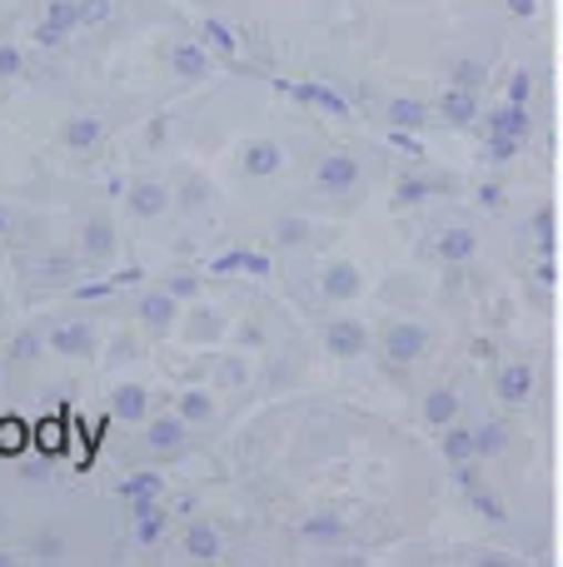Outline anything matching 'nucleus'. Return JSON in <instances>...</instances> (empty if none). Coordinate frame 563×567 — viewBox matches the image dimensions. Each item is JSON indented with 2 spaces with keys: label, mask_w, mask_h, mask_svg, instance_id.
I'll list each match as a JSON object with an SVG mask.
<instances>
[{
  "label": "nucleus",
  "mask_w": 563,
  "mask_h": 567,
  "mask_svg": "<svg viewBox=\"0 0 563 567\" xmlns=\"http://www.w3.org/2000/svg\"><path fill=\"white\" fill-rule=\"evenodd\" d=\"M85 245H90V255H105V249H110V225H105V219H95V225H90Z\"/></svg>",
  "instance_id": "nucleus-15"
},
{
  "label": "nucleus",
  "mask_w": 563,
  "mask_h": 567,
  "mask_svg": "<svg viewBox=\"0 0 563 567\" xmlns=\"http://www.w3.org/2000/svg\"><path fill=\"white\" fill-rule=\"evenodd\" d=\"M419 349H424V329L419 323L389 329V359H419Z\"/></svg>",
  "instance_id": "nucleus-1"
},
{
  "label": "nucleus",
  "mask_w": 563,
  "mask_h": 567,
  "mask_svg": "<svg viewBox=\"0 0 563 567\" xmlns=\"http://www.w3.org/2000/svg\"><path fill=\"white\" fill-rule=\"evenodd\" d=\"M175 65H180V75H199V50H180Z\"/></svg>",
  "instance_id": "nucleus-20"
},
{
  "label": "nucleus",
  "mask_w": 563,
  "mask_h": 567,
  "mask_svg": "<svg viewBox=\"0 0 563 567\" xmlns=\"http://www.w3.org/2000/svg\"><path fill=\"white\" fill-rule=\"evenodd\" d=\"M245 165L255 169V175H269V169H279V150H275V145H255V150L245 155Z\"/></svg>",
  "instance_id": "nucleus-6"
},
{
  "label": "nucleus",
  "mask_w": 563,
  "mask_h": 567,
  "mask_svg": "<svg viewBox=\"0 0 563 567\" xmlns=\"http://www.w3.org/2000/svg\"><path fill=\"white\" fill-rule=\"evenodd\" d=\"M469 249H474V239H469V235H449V239H444V255H449V259H464Z\"/></svg>",
  "instance_id": "nucleus-19"
},
{
  "label": "nucleus",
  "mask_w": 563,
  "mask_h": 567,
  "mask_svg": "<svg viewBox=\"0 0 563 567\" xmlns=\"http://www.w3.org/2000/svg\"><path fill=\"white\" fill-rule=\"evenodd\" d=\"M0 229H6V209H0Z\"/></svg>",
  "instance_id": "nucleus-24"
},
{
  "label": "nucleus",
  "mask_w": 563,
  "mask_h": 567,
  "mask_svg": "<svg viewBox=\"0 0 563 567\" xmlns=\"http://www.w3.org/2000/svg\"><path fill=\"white\" fill-rule=\"evenodd\" d=\"M180 433H185V429H180L175 419H160V423H150V443H155V449H175V443H180Z\"/></svg>",
  "instance_id": "nucleus-8"
},
{
  "label": "nucleus",
  "mask_w": 563,
  "mask_h": 567,
  "mask_svg": "<svg viewBox=\"0 0 563 567\" xmlns=\"http://www.w3.org/2000/svg\"><path fill=\"white\" fill-rule=\"evenodd\" d=\"M215 553H219V543H215V533H209V528L190 533V558H215Z\"/></svg>",
  "instance_id": "nucleus-11"
},
{
  "label": "nucleus",
  "mask_w": 563,
  "mask_h": 567,
  "mask_svg": "<svg viewBox=\"0 0 563 567\" xmlns=\"http://www.w3.org/2000/svg\"><path fill=\"white\" fill-rule=\"evenodd\" d=\"M16 70H20V55L16 50H0V75H16Z\"/></svg>",
  "instance_id": "nucleus-23"
},
{
  "label": "nucleus",
  "mask_w": 563,
  "mask_h": 567,
  "mask_svg": "<svg viewBox=\"0 0 563 567\" xmlns=\"http://www.w3.org/2000/svg\"><path fill=\"white\" fill-rule=\"evenodd\" d=\"M424 179H409V185H399V199H424Z\"/></svg>",
  "instance_id": "nucleus-22"
},
{
  "label": "nucleus",
  "mask_w": 563,
  "mask_h": 567,
  "mask_svg": "<svg viewBox=\"0 0 563 567\" xmlns=\"http://www.w3.org/2000/svg\"><path fill=\"white\" fill-rule=\"evenodd\" d=\"M65 140H70V145H95V140H100V120H75V125H65Z\"/></svg>",
  "instance_id": "nucleus-9"
},
{
  "label": "nucleus",
  "mask_w": 563,
  "mask_h": 567,
  "mask_svg": "<svg viewBox=\"0 0 563 567\" xmlns=\"http://www.w3.org/2000/svg\"><path fill=\"white\" fill-rule=\"evenodd\" d=\"M170 313H175V303H170L165 293H150V299H145V319H150V323H165Z\"/></svg>",
  "instance_id": "nucleus-14"
},
{
  "label": "nucleus",
  "mask_w": 563,
  "mask_h": 567,
  "mask_svg": "<svg viewBox=\"0 0 563 567\" xmlns=\"http://www.w3.org/2000/svg\"><path fill=\"white\" fill-rule=\"evenodd\" d=\"M325 339H329V349L335 353H359L365 349V329H359V323H329Z\"/></svg>",
  "instance_id": "nucleus-2"
},
{
  "label": "nucleus",
  "mask_w": 563,
  "mask_h": 567,
  "mask_svg": "<svg viewBox=\"0 0 563 567\" xmlns=\"http://www.w3.org/2000/svg\"><path fill=\"white\" fill-rule=\"evenodd\" d=\"M444 453H449V458H469V453H474V439H469V433H449Z\"/></svg>",
  "instance_id": "nucleus-16"
},
{
  "label": "nucleus",
  "mask_w": 563,
  "mask_h": 567,
  "mask_svg": "<svg viewBox=\"0 0 563 567\" xmlns=\"http://www.w3.org/2000/svg\"><path fill=\"white\" fill-rule=\"evenodd\" d=\"M389 115H395V125H419V120H424V105H414V100H395Z\"/></svg>",
  "instance_id": "nucleus-12"
},
{
  "label": "nucleus",
  "mask_w": 563,
  "mask_h": 567,
  "mask_svg": "<svg viewBox=\"0 0 563 567\" xmlns=\"http://www.w3.org/2000/svg\"><path fill=\"white\" fill-rule=\"evenodd\" d=\"M115 409L125 413V419H140V409H145V399H140V389H125V393H120V399H115Z\"/></svg>",
  "instance_id": "nucleus-17"
},
{
  "label": "nucleus",
  "mask_w": 563,
  "mask_h": 567,
  "mask_svg": "<svg viewBox=\"0 0 563 567\" xmlns=\"http://www.w3.org/2000/svg\"><path fill=\"white\" fill-rule=\"evenodd\" d=\"M355 159H345V155H335V159H325V165H319V179H325L329 189H349L355 185Z\"/></svg>",
  "instance_id": "nucleus-3"
},
{
  "label": "nucleus",
  "mask_w": 563,
  "mask_h": 567,
  "mask_svg": "<svg viewBox=\"0 0 563 567\" xmlns=\"http://www.w3.org/2000/svg\"><path fill=\"white\" fill-rule=\"evenodd\" d=\"M185 413H190V419H199V413H209V399H205V393H190V399H185Z\"/></svg>",
  "instance_id": "nucleus-21"
},
{
  "label": "nucleus",
  "mask_w": 563,
  "mask_h": 567,
  "mask_svg": "<svg viewBox=\"0 0 563 567\" xmlns=\"http://www.w3.org/2000/svg\"><path fill=\"white\" fill-rule=\"evenodd\" d=\"M529 383H534V379H529V369H509L504 379H499V389H504V399H509V403H519V399L529 393Z\"/></svg>",
  "instance_id": "nucleus-7"
},
{
  "label": "nucleus",
  "mask_w": 563,
  "mask_h": 567,
  "mask_svg": "<svg viewBox=\"0 0 563 567\" xmlns=\"http://www.w3.org/2000/svg\"><path fill=\"white\" fill-rule=\"evenodd\" d=\"M454 409H459V403H454V393H429V419H434V423L454 419Z\"/></svg>",
  "instance_id": "nucleus-13"
},
{
  "label": "nucleus",
  "mask_w": 563,
  "mask_h": 567,
  "mask_svg": "<svg viewBox=\"0 0 563 567\" xmlns=\"http://www.w3.org/2000/svg\"><path fill=\"white\" fill-rule=\"evenodd\" d=\"M135 209H140V215H160V209H165V189L140 185L135 189Z\"/></svg>",
  "instance_id": "nucleus-10"
},
{
  "label": "nucleus",
  "mask_w": 563,
  "mask_h": 567,
  "mask_svg": "<svg viewBox=\"0 0 563 567\" xmlns=\"http://www.w3.org/2000/svg\"><path fill=\"white\" fill-rule=\"evenodd\" d=\"M444 110H449L454 120H469V115H474V95H449Z\"/></svg>",
  "instance_id": "nucleus-18"
},
{
  "label": "nucleus",
  "mask_w": 563,
  "mask_h": 567,
  "mask_svg": "<svg viewBox=\"0 0 563 567\" xmlns=\"http://www.w3.org/2000/svg\"><path fill=\"white\" fill-rule=\"evenodd\" d=\"M50 343H55L60 353H85L90 349V329H55L50 333Z\"/></svg>",
  "instance_id": "nucleus-4"
},
{
  "label": "nucleus",
  "mask_w": 563,
  "mask_h": 567,
  "mask_svg": "<svg viewBox=\"0 0 563 567\" xmlns=\"http://www.w3.org/2000/svg\"><path fill=\"white\" fill-rule=\"evenodd\" d=\"M325 289H329V293H335V299H349V293H355V289H359V275H355V269H349V265H339V269H335V275H329V279H325Z\"/></svg>",
  "instance_id": "nucleus-5"
}]
</instances>
